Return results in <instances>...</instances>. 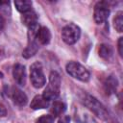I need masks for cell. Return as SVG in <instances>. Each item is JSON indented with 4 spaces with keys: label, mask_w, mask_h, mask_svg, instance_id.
<instances>
[{
    "label": "cell",
    "mask_w": 123,
    "mask_h": 123,
    "mask_svg": "<svg viewBox=\"0 0 123 123\" xmlns=\"http://www.w3.org/2000/svg\"><path fill=\"white\" fill-rule=\"evenodd\" d=\"M81 102L88 109L90 110L95 115H97L98 117H100L101 119H108L109 118V112L106 110V108L93 96L89 95V94H83V96H81Z\"/></svg>",
    "instance_id": "obj_1"
},
{
    "label": "cell",
    "mask_w": 123,
    "mask_h": 123,
    "mask_svg": "<svg viewBox=\"0 0 123 123\" xmlns=\"http://www.w3.org/2000/svg\"><path fill=\"white\" fill-rule=\"evenodd\" d=\"M60 88H61V77L58 72L52 71L49 76L48 85L44 89L42 96L48 101L54 100L59 96Z\"/></svg>",
    "instance_id": "obj_2"
},
{
    "label": "cell",
    "mask_w": 123,
    "mask_h": 123,
    "mask_svg": "<svg viewBox=\"0 0 123 123\" xmlns=\"http://www.w3.org/2000/svg\"><path fill=\"white\" fill-rule=\"evenodd\" d=\"M65 69L70 76L77 80H80L82 82H87L89 80L90 75L88 70L77 62H69L66 64Z\"/></svg>",
    "instance_id": "obj_3"
},
{
    "label": "cell",
    "mask_w": 123,
    "mask_h": 123,
    "mask_svg": "<svg viewBox=\"0 0 123 123\" xmlns=\"http://www.w3.org/2000/svg\"><path fill=\"white\" fill-rule=\"evenodd\" d=\"M80 36H81L80 28L72 23L64 26L62 30V38L66 44L69 45L76 43L79 40Z\"/></svg>",
    "instance_id": "obj_4"
},
{
    "label": "cell",
    "mask_w": 123,
    "mask_h": 123,
    "mask_svg": "<svg viewBox=\"0 0 123 123\" xmlns=\"http://www.w3.org/2000/svg\"><path fill=\"white\" fill-rule=\"evenodd\" d=\"M30 79H31L32 85L36 88H40L45 85L46 79L42 70V66L39 62H35L31 65Z\"/></svg>",
    "instance_id": "obj_5"
},
{
    "label": "cell",
    "mask_w": 123,
    "mask_h": 123,
    "mask_svg": "<svg viewBox=\"0 0 123 123\" xmlns=\"http://www.w3.org/2000/svg\"><path fill=\"white\" fill-rule=\"evenodd\" d=\"M110 15V9L106 2H99L94 7V21L97 24L104 23Z\"/></svg>",
    "instance_id": "obj_6"
},
{
    "label": "cell",
    "mask_w": 123,
    "mask_h": 123,
    "mask_svg": "<svg viewBox=\"0 0 123 123\" xmlns=\"http://www.w3.org/2000/svg\"><path fill=\"white\" fill-rule=\"evenodd\" d=\"M12 76L14 81L19 85V86H25L26 84V71H25V66L16 63L13 66L12 69Z\"/></svg>",
    "instance_id": "obj_7"
},
{
    "label": "cell",
    "mask_w": 123,
    "mask_h": 123,
    "mask_svg": "<svg viewBox=\"0 0 123 123\" xmlns=\"http://www.w3.org/2000/svg\"><path fill=\"white\" fill-rule=\"evenodd\" d=\"M35 39L37 41V43L41 44V45H45L48 44L50 39H51V33L49 31L48 28L46 27H40L37 29V31L35 34Z\"/></svg>",
    "instance_id": "obj_8"
},
{
    "label": "cell",
    "mask_w": 123,
    "mask_h": 123,
    "mask_svg": "<svg viewBox=\"0 0 123 123\" xmlns=\"http://www.w3.org/2000/svg\"><path fill=\"white\" fill-rule=\"evenodd\" d=\"M11 97L13 101V103L19 107H23L27 104V101H28V98L26 96V94L20 90L19 88L17 87H12V91H11Z\"/></svg>",
    "instance_id": "obj_9"
},
{
    "label": "cell",
    "mask_w": 123,
    "mask_h": 123,
    "mask_svg": "<svg viewBox=\"0 0 123 123\" xmlns=\"http://www.w3.org/2000/svg\"><path fill=\"white\" fill-rule=\"evenodd\" d=\"M22 22L29 27L30 29H33L35 27H37V16L36 14V12H34L33 11H29L23 13L22 15Z\"/></svg>",
    "instance_id": "obj_10"
},
{
    "label": "cell",
    "mask_w": 123,
    "mask_h": 123,
    "mask_svg": "<svg viewBox=\"0 0 123 123\" xmlns=\"http://www.w3.org/2000/svg\"><path fill=\"white\" fill-rule=\"evenodd\" d=\"M49 106V101L46 100L42 95H37L34 97V99L31 102V109L33 110H40V109H46Z\"/></svg>",
    "instance_id": "obj_11"
},
{
    "label": "cell",
    "mask_w": 123,
    "mask_h": 123,
    "mask_svg": "<svg viewBox=\"0 0 123 123\" xmlns=\"http://www.w3.org/2000/svg\"><path fill=\"white\" fill-rule=\"evenodd\" d=\"M37 49H38V44L37 43V41H36V39H35V36H34L33 38L29 40V44H28V46L25 48V50L23 51V54H22V55H23V57L26 58V59L31 58V57H33V56L37 53Z\"/></svg>",
    "instance_id": "obj_12"
},
{
    "label": "cell",
    "mask_w": 123,
    "mask_h": 123,
    "mask_svg": "<svg viewBox=\"0 0 123 123\" xmlns=\"http://www.w3.org/2000/svg\"><path fill=\"white\" fill-rule=\"evenodd\" d=\"M66 109V106L63 102L62 101H55L52 105V109H51V112L53 113L54 116H60L61 114H62L64 112Z\"/></svg>",
    "instance_id": "obj_13"
},
{
    "label": "cell",
    "mask_w": 123,
    "mask_h": 123,
    "mask_svg": "<svg viewBox=\"0 0 123 123\" xmlns=\"http://www.w3.org/2000/svg\"><path fill=\"white\" fill-rule=\"evenodd\" d=\"M14 6L17 9V11L24 13L26 12L31 11L32 2L27 1V0H16V1H14Z\"/></svg>",
    "instance_id": "obj_14"
},
{
    "label": "cell",
    "mask_w": 123,
    "mask_h": 123,
    "mask_svg": "<svg viewBox=\"0 0 123 123\" xmlns=\"http://www.w3.org/2000/svg\"><path fill=\"white\" fill-rule=\"evenodd\" d=\"M99 55L101 58L105 60H110L111 57L112 56V50L110 45L107 44H102L99 48Z\"/></svg>",
    "instance_id": "obj_15"
},
{
    "label": "cell",
    "mask_w": 123,
    "mask_h": 123,
    "mask_svg": "<svg viewBox=\"0 0 123 123\" xmlns=\"http://www.w3.org/2000/svg\"><path fill=\"white\" fill-rule=\"evenodd\" d=\"M113 26L118 32H122L123 30V12H118L113 19Z\"/></svg>",
    "instance_id": "obj_16"
},
{
    "label": "cell",
    "mask_w": 123,
    "mask_h": 123,
    "mask_svg": "<svg viewBox=\"0 0 123 123\" xmlns=\"http://www.w3.org/2000/svg\"><path fill=\"white\" fill-rule=\"evenodd\" d=\"M117 83H116V80L115 79H113L112 77H110L108 80H107V82H106V84H105V86H106V87H107V90H114L115 88H116V85Z\"/></svg>",
    "instance_id": "obj_17"
},
{
    "label": "cell",
    "mask_w": 123,
    "mask_h": 123,
    "mask_svg": "<svg viewBox=\"0 0 123 123\" xmlns=\"http://www.w3.org/2000/svg\"><path fill=\"white\" fill-rule=\"evenodd\" d=\"M36 123H54V117L52 115H42L37 119Z\"/></svg>",
    "instance_id": "obj_18"
},
{
    "label": "cell",
    "mask_w": 123,
    "mask_h": 123,
    "mask_svg": "<svg viewBox=\"0 0 123 123\" xmlns=\"http://www.w3.org/2000/svg\"><path fill=\"white\" fill-rule=\"evenodd\" d=\"M118 53L121 57L123 56V37H120L118 40Z\"/></svg>",
    "instance_id": "obj_19"
},
{
    "label": "cell",
    "mask_w": 123,
    "mask_h": 123,
    "mask_svg": "<svg viewBox=\"0 0 123 123\" xmlns=\"http://www.w3.org/2000/svg\"><path fill=\"white\" fill-rule=\"evenodd\" d=\"M7 114V110L6 108L0 104V116H5Z\"/></svg>",
    "instance_id": "obj_20"
},
{
    "label": "cell",
    "mask_w": 123,
    "mask_h": 123,
    "mask_svg": "<svg viewBox=\"0 0 123 123\" xmlns=\"http://www.w3.org/2000/svg\"><path fill=\"white\" fill-rule=\"evenodd\" d=\"M69 120H70V118L68 116H64L62 119H60L58 123H69Z\"/></svg>",
    "instance_id": "obj_21"
},
{
    "label": "cell",
    "mask_w": 123,
    "mask_h": 123,
    "mask_svg": "<svg viewBox=\"0 0 123 123\" xmlns=\"http://www.w3.org/2000/svg\"><path fill=\"white\" fill-rule=\"evenodd\" d=\"M4 25H5V20H4L3 16L0 14V32H1L2 29L4 28Z\"/></svg>",
    "instance_id": "obj_22"
},
{
    "label": "cell",
    "mask_w": 123,
    "mask_h": 123,
    "mask_svg": "<svg viewBox=\"0 0 123 123\" xmlns=\"http://www.w3.org/2000/svg\"><path fill=\"white\" fill-rule=\"evenodd\" d=\"M2 77H3V73H2V72H1V71H0V79H1V78H2Z\"/></svg>",
    "instance_id": "obj_23"
}]
</instances>
